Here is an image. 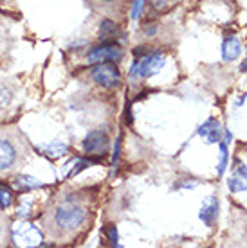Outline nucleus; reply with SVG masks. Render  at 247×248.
Wrapping results in <instances>:
<instances>
[{
    "mask_svg": "<svg viewBox=\"0 0 247 248\" xmlns=\"http://www.w3.org/2000/svg\"><path fill=\"white\" fill-rule=\"evenodd\" d=\"M90 78L96 85L103 88H118L121 85V70L112 62L96 63L90 70Z\"/></svg>",
    "mask_w": 247,
    "mask_h": 248,
    "instance_id": "obj_4",
    "label": "nucleus"
},
{
    "mask_svg": "<svg viewBox=\"0 0 247 248\" xmlns=\"http://www.w3.org/2000/svg\"><path fill=\"white\" fill-rule=\"evenodd\" d=\"M105 236L108 239L112 247H119V232H118V227H114V225H108L105 227Z\"/></svg>",
    "mask_w": 247,
    "mask_h": 248,
    "instance_id": "obj_17",
    "label": "nucleus"
},
{
    "mask_svg": "<svg viewBox=\"0 0 247 248\" xmlns=\"http://www.w3.org/2000/svg\"><path fill=\"white\" fill-rule=\"evenodd\" d=\"M118 32H119L118 24L112 22V20H103L101 25H99V40L101 42H112Z\"/></svg>",
    "mask_w": 247,
    "mask_h": 248,
    "instance_id": "obj_13",
    "label": "nucleus"
},
{
    "mask_svg": "<svg viewBox=\"0 0 247 248\" xmlns=\"http://www.w3.org/2000/svg\"><path fill=\"white\" fill-rule=\"evenodd\" d=\"M222 126L216 121L215 117H210L206 123H202L198 126L197 133L206 140V144H218L222 139Z\"/></svg>",
    "mask_w": 247,
    "mask_h": 248,
    "instance_id": "obj_8",
    "label": "nucleus"
},
{
    "mask_svg": "<svg viewBox=\"0 0 247 248\" xmlns=\"http://www.w3.org/2000/svg\"><path fill=\"white\" fill-rule=\"evenodd\" d=\"M228 189L235 194L247 191V166L242 160H236L233 166V173L228 178Z\"/></svg>",
    "mask_w": 247,
    "mask_h": 248,
    "instance_id": "obj_7",
    "label": "nucleus"
},
{
    "mask_svg": "<svg viewBox=\"0 0 247 248\" xmlns=\"http://www.w3.org/2000/svg\"><path fill=\"white\" fill-rule=\"evenodd\" d=\"M45 153L51 156V158H58L67 153V146L62 142H51L49 146H45Z\"/></svg>",
    "mask_w": 247,
    "mask_h": 248,
    "instance_id": "obj_16",
    "label": "nucleus"
},
{
    "mask_svg": "<svg viewBox=\"0 0 247 248\" xmlns=\"http://www.w3.org/2000/svg\"><path fill=\"white\" fill-rule=\"evenodd\" d=\"M101 2H106V4H110V2H114V0H101Z\"/></svg>",
    "mask_w": 247,
    "mask_h": 248,
    "instance_id": "obj_23",
    "label": "nucleus"
},
{
    "mask_svg": "<svg viewBox=\"0 0 247 248\" xmlns=\"http://www.w3.org/2000/svg\"><path fill=\"white\" fill-rule=\"evenodd\" d=\"M119 155H121V137L116 139V146H114V156H112V169L116 171V166L119 162Z\"/></svg>",
    "mask_w": 247,
    "mask_h": 248,
    "instance_id": "obj_19",
    "label": "nucleus"
},
{
    "mask_svg": "<svg viewBox=\"0 0 247 248\" xmlns=\"http://www.w3.org/2000/svg\"><path fill=\"white\" fill-rule=\"evenodd\" d=\"M87 221V209L80 200L63 198L56 202L47 216V225L53 234H72Z\"/></svg>",
    "mask_w": 247,
    "mask_h": 248,
    "instance_id": "obj_1",
    "label": "nucleus"
},
{
    "mask_svg": "<svg viewBox=\"0 0 247 248\" xmlns=\"http://www.w3.org/2000/svg\"><path fill=\"white\" fill-rule=\"evenodd\" d=\"M2 230H4V227H2V221H0V236H2Z\"/></svg>",
    "mask_w": 247,
    "mask_h": 248,
    "instance_id": "obj_22",
    "label": "nucleus"
},
{
    "mask_svg": "<svg viewBox=\"0 0 247 248\" xmlns=\"http://www.w3.org/2000/svg\"><path fill=\"white\" fill-rule=\"evenodd\" d=\"M242 72H247V58L244 60V63H242V67H240Z\"/></svg>",
    "mask_w": 247,
    "mask_h": 248,
    "instance_id": "obj_21",
    "label": "nucleus"
},
{
    "mask_svg": "<svg viewBox=\"0 0 247 248\" xmlns=\"http://www.w3.org/2000/svg\"><path fill=\"white\" fill-rule=\"evenodd\" d=\"M15 103V90L9 83L0 79V112H7Z\"/></svg>",
    "mask_w": 247,
    "mask_h": 248,
    "instance_id": "obj_12",
    "label": "nucleus"
},
{
    "mask_svg": "<svg viewBox=\"0 0 247 248\" xmlns=\"http://www.w3.org/2000/svg\"><path fill=\"white\" fill-rule=\"evenodd\" d=\"M220 54L224 62H236L242 56V44L236 36H226L220 45Z\"/></svg>",
    "mask_w": 247,
    "mask_h": 248,
    "instance_id": "obj_10",
    "label": "nucleus"
},
{
    "mask_svg": "<svg viewBox=\"0 0 247 248\" xmlns=\"http://www.w3.org/2000/svg\"><path fill=\"white\" fill-rule=\"evenodd\" d=\"M218 148H220V155H218V162H216V174L218 176H224V173L228 171L229 166V149L226 142H218Z\"/></svg>",
    "mask_w": 247,
    "mask_h": 248,
    "instance_id": "obj_14",
    "label": "nucleus"
},
{
    "mask_svg": "<svg viewBox=\"0 0 247 248\" xmlns=\"http://www.w3.org/2000/svg\"><path fill=\"white\" fill-rule=\"evenodd\" d=\"M20 162H22L20 144L13 139V135L0 131V174L17 169Z\"/></svg>",
    "mask_w": 247,
    "mask_h": 248,
    "instance_id": "obj_2",
    "label": "nucleus"
},
{
    "mask_svg": "<svg viewBox=\"0 0 247 248\" xmlns=\"http://www.w3.org/2000/svg\"><path fill=\"white\" fill-rule=\"evenodd\" d=\"M13 202H15V198H13L11 189L7 186H4V184H0V211L9 209L13 205Z\"/></svg>",
    "mask_w": 247,
    "mask_h": 248,
    "instance_id": "obj_15",
    "label": "nucleus"
},
{
    "mask_svg": "<svg viewBox=\"0 0 247 248\" xmlns=\"http://www.w3.org/2000/svg\"><path fill=\"white\" fill-rule=\"evenodd\" d=\"M218 209H220V203H218L216 196L206 198L202 207H200V212H198V219L204 225H208V227H213L216 217H218Z\"/></svg>",
    "mask_w": 247,
    "mask_h": 248,
    "instance_id": "obj_9",
    "label": "nucleus"
},
{
    "mask_svg": "<svg viewBox=\"0 0 247 248\" xmlns=\"http://www.w3.org/2000/svg\"><path fill=\"white\" fill-rule=\"evenodd\" d=\"M220 140H222V142H226L229 146V144L233 142V133H231L229 130H222V139H220Z\"/></svg>",
    "mask_w": 247,
    "mask_h": 248,
    "instance_id": "obj_20",
    "label": "nucleus"
},
{
    "mask_svg": "<svg viewBox=\"0 0 247 248\" xmlns=\"http://www.w3.org/2000/svg\"><path fill=\"white\" fill-rule=\"evenodd\" d=\"M110 148L108 135L101 130H92L83 139V151L88 155H106Z\"/></svg>",
    "mask_w": 247,
    "mask_h": 248,
    "instance_id": "obj_6",
    "label": "nucleus"
},
{
    "mask_svg": "<svg viewBox=\"0 0 247 248\" xmlns=\"http://www.w3.org/2000/svg\"><path fill=\"white\" fill-rule=\"evenodd\" d=\"M166 65V56L162 52H150L146 56H137L130 67V76L139 79H148L152 76L159 74Z\"/></svg>",
    "mask_w": 247,
    "mask_h": 248,
    "instance_id": "obj_3",
    "label": "nucleus"
},
{
    "mask_svg": "<svg viewBox=\"0 0 247 248\" xmlns=\"http://www.w3.org/2000/svg\"><path fill=\"white\" fill-rule=\"evenodd\" d=\"M142 9H144V0H132V9H130L132 20H139Z\"/></svg>",
    "mask_w": 247,
    "mask_h": 248,
    "instance_id": "obj_18",
    "label": "nucleus"
},
{
    "mask_svg": "<svg viewBox=\"0 0 247 248\" xmlns=\"http://www.w3.org/2000/svg\"><path fill=\"white\" fill-rule=\"evenodd\" d=\"M42 186V182L36 180L35 176H29V174H17L15 180H13V187L20 192L35 191V189H40Z\"/></svg>",
    "mask_w": 247,
    "mask_h": 248,
    "instance_id": "obj_11",
    "label": "nucleus"
},
{
    "mask_svg": "<svg viewBox=\"0 0 247 248\" xmlns=\"http://www.w3.org/2000/svg\"><path fill=\"white\" fill-rule=\"evenodd\" d=\"M123 58V50L119 45H116L114 42H103V44L96 45L94 49L88 50L87 54V63L90 65H96V63H105L112 62L116 63Z\"/></svg>",
    "mask_w": 247,
    "mask_h": 248,
    "instance_id": "obj_5",
    "label": "nucleus"
}]
</instances>
